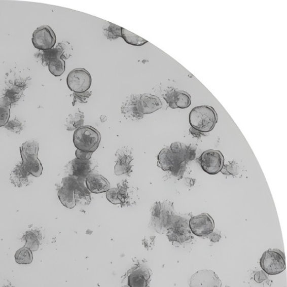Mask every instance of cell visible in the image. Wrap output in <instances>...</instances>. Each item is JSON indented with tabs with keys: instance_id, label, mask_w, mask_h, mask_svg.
<instances>
[{
	"instance_id": "1",
	"label": "cell",
	"mask_w": 287,
	"mask_h": 287,
	"mask_svg": "<svg viewBox=\"0 0 287 287\" xmlns=\"http://www.w3.org/2000/svg\"><path fill=\"white\" fill-rule=\"evenodd\" d=\"M218 115L213 108L209 105H200L191 111L189 123L193 128L200 132H209L214 128Z\"/></svg>"
},
{
	"instance_id": "2",
	"label": "cell",
	"mask_w": 287,
	"mask_h": 287,
	"mask_svg": "<svg viewBox=\"0 0 287 287\" xmlns=\"http://www.w3.org/2000/svg\"><path fill=\"white\" fill-rule=\"evenodd\" d=\"M100 132L91 126H83L74 132L73 142L77 150L93 153L99 146Z\"/></svg>"
},
{
	"instance_id": "3",
	"label": "cell",
	"mask_w": 287,
	"mask_h": 287,
	"mask_svg": "<svg viewBox=\"0 0 287 287\" xmlns=\"http://www.w3.org/2000/svg\"><path fill=\"white\" fill-rule=\"evenodd\" d=\"M260 265L268 275L279 274L286 268L285 255L278 249H269L263 253Z\"/></svg>"
},
{
	"instance_id": "4",
	"label": "cell",
	"mask_w": 287,
	"mask_h": 287,
	"mask_svg": "<svg viewBox=\"0 0 287 287\" xmlns=\"http://www.w3.org/2000/svg\"><path fill=\"white\" fill-rule=\"evenodd\" d=\"M83 181L75 177L67 176L62 180L58 189V197L63 206L73 209L77 205L75 191L79 184Z\"/></svg>"
},
{
	"instance_id": "5",
	"label": "cell",
	"mask_w": 287,
	"mask_h": 287,
	"mask_svg": "<svg viewBox=\"0 0 287 287\" xmlns=\"http://www.w3.org/2000/svg\"><path fill=\"white\" fill-rule=\"evenodd\" d=\"M92 83L91 75L83 68L74 69L67 77V86L74 93L87 92L91 87Z\"/></svg>"
},
{
	"instance_id": "6",
	"label": "cell",
	"mask_w": 287,
	"mask_h": 287,
	"mask_svg": "<svg viewBox=\"0 0 287 287\" xmlns=\"http://www.w3.org/2000/svg\"><path fill=\"white\" fill-rule=\"evenodd\" d=\"M200 162L203 171L211 175L219 173L224 166V157L219 151L210 150L204 152Z\"/></svg>"
},
{
	"instance_id": "7",
	"label": "cell",
	"mask_w": 287,
	"mask_h": 287,
	"mask_svg": "<svg viewBox=\"0 0 287 287\" xmlns=\"http://www.w3.org/2000/svg\"><path fill=\"white\" fill-rule=\"evenodd\" d=\"M32 43L36 49L46 51L53 49L56 43L54 31L49 25H42L33 32Z\"/></svg>"
},
{
	"instance_id": "8",
	"label": "cell",
	"mask_w": 287,
	"mask_h": 287,
	"mask_svg": "<svg viewBox=\"0 0 287 287\" xmlns=\"http://www.w3.org/2000/svg\"><path fill=\"white\" fill-rule=\"evenodd\" d=\"M190 230L198 237H206L214 231L213 219L207 213H202L191 218L189 221Z\"/></svg>"
},
{
	"instance_id": "9",
	"label": "cell",
	"mask_w": 287,
	"mask_h": 287,
	"mask_svg": "<svg viewBox=\"0 0 287 287\" xmlns=\"http://www.w3.org/2000/svg\"><path fill=\"white\" fill-rule=\"evenodd\" d=\"M190 287H222L219 276L211 270H201L194 274L190 280Z\"/></svg>"
},
{
	"instance_id": "10",
	"label": "cell",
	"mask_w": 287,
	"mask_h": 287,
	"mask_svg": "<svg viewBox=\"0 0 287 287\" xmlns=\"http://www.w3.org/2000/svg\"><path fill=\"white\" fill-rule=\"evenodd\" d=\"M93 165L90 160H82L78 158L69 162L65 166V172L68 176L80 180L86 179L92 173Z\"/></svg>"
},
{
	"instance_id": "11",
	"label": "cell",
	"mask_w": 287,
	"mask_h": 287,
	"mask_svg": "<svg viewBox=\"0 0 287 287\" xmlns=\"http://www.w3.org/2000/svg\"><path fill=\"white\" fill-rule=\"evenodd\" d=\"M115 156L116 164L114 172L117 176L126 174L130 176L132 172V165L131 164L133 161V156L130 149L127 147H122L117 151Z\"/></svg>"
},
{
	"instance_id": "12",
	"label": "cell",
	"mask_w": 287,
	"mask_h": 287,
	"mask_svg": "<svg viewBox=\"0 0 287 287\" xmlns=\"http://www.w3.org/2000/svg\"><path fill=\"white\" fill-rule=\"evenodd\" d=\"M140 95H131L122 104L121 113L127 120L136 121L143 119L144 114L140 104Z\"/></svg>"
},
{
	"instance_id": "13",
	"label": "cell",
	"mask_w": 287,
	"mask_h": 287,
	"mask_svg": "<svg viewBox=\"0 0 287 287\" xmlns=\"http://www.w3.org/2000/svg\"><path fill=\"white\" fill-rule=\"evenodd\" d=\"M150 270L145 267L137 266L128 271L127 284L129 287H146L151 278Z\"/></svg>"
},
{
	"instance_id": "14",
	"label": "cell",
	"mask_w": 287,
	"mask_h": 287,
	"mask_svg": "<svg viewBox=\"0 0 287 287\" xmlns=\"http://www.w3.org/2000/svg\"><path fill=\"white\" fill-rule=\"evenodd\" d=\"M85 180L87 188L90 193H103L110 189V183L102 175L91 173Z\"/></svg>"
},
{
	"instance_id": "15",
	"label": "cell",
	"mask_w": 287,
	"mask_h": 287,
	"mask_svg": "<svg viewBox=\"0 0 287 287\" xmlns=\"http://www.w3.org/2000/svg\"><path fill=\"white\" fill-rule=\"evenodd\" d=\"M31 175L25 169L22 162L18 163L10 174V181L15 187H27L31 182Z\"/></svg>"
},
{
	"instance_id": "16",
	"label": "cell",
	"mask_w": 287,
	"mask_h": 287,
	"mask_svg": "<svg viewBox=\"0 0 287 287\" xmlns=\"http://www.w3.org/2000/svg\"><path fill=\"white\" fill-rule=\"evenodd\" d=\"M170 241L184 242L192 238L191 232L187 227H183L178 222H171L167 235Z\"/></svg>"
},
{
	"instance_id": "17",
	"label": "cell",
	"mask_w": 287,
	"mask_h": 287,
	"mask_svg": "<svg viewBox=\"0 0 287 287\" xmlns=\"http://www.w3.org/2000/svg\"><path fill=\"white\" fill-rule=\"evenodd\" d=\"M117 189L121 206H130L135 203V191L126 180H122L118 184Z\"/></svg>"
},
{
	"instance_id": "18",
	"label": "cell",
	"mask_w": 287,
	"mask_h": 287,
	"mask_svg": "<svg viewBox=\"0 0 287 287\" xmlns=\"http://www.w3.org/2000/svg\"><path fill=\"white\" fill-rule=\"evenodd\" d=\"M140 104L144 115L155 113L163 106L160 99L150 94H140Z\"/></svg>"
},
{
	"instance_id": "19",
	"label": "cell",
	"mask_w": 287,
	"mask_h": 287,
	"mask_svg": "<svg viewBox=\"0 0 287 287\" xmlns=\"http://www.w3.org/2000/svg\"><path fill=\"white\" fill-rule=\"evenodd\" d=\"M22 163L25 169L31 176L39 177L43 172V166L38 158V156L21 155Z\"/></svg>"
},
{
	"instance_id": "20",
	"label": "cell",
	"mask_w": 287,
	"mask_h": 287,
	"mask_svg": "<svg viewBox=\"0 0 287 287\" xmlns=\"http://www.w3.org/2000/svg\"><path fill=\"white\" fill-rule=\"evenodd\" d=\"M22 240L25 241L24 247L28 248L31 252H36L38 250L43 237L40 230L34 229L25 232Z\"/></svg>"
},
{
	"instance_id": "21",
	"label": "cell",
	"mask_w": 287,
	"mask_h": 287,
	"mask_svg": "<svg viewBox=\"0 0 287 287\" xmlns=\"http://www.w3.org/2000/svg\"><path fill=\"white\" fill-rule=\"evenodd\" d=\"M172 153L169 148H165L159 153L158 166L163 171H170L172 167Z\"/></svg>"
},
{
	"instance_id": "22",
	"label": "cell",
	"mask_w": 287,
	"mask_h": 287,
	"mask_svg": "<svg viewBox=\"0 0 287 287\" xmlns=\"http://www.w3.org/2000/svg\"><path fill=\"white\" fill-rule=\"evenodd\" d=\"M75 197L77 204L88 205L91 202V197L89 190L85 187L82 181L76 189Z\"/></svg>"
},
{
	"instance_id": "23",
	"label": "cell",
	"mask_w": 287,
	"mask_h": 287,
	"mask_svg": "<svg viewBox=\"0 0 287 287\" xmlns=\"http://www.w3.org/2000/svg\"><path fill=\"white\" fill-rule=\"evenodd\" d=\"M84 115L82 112L69 115L66 120V129L68 131L76 130L83 126Z\"/></svg>"
},
{
	"instance_id": "24",
	"label": "cell",
	"mask_w": 287,
	"mask_h": 287,
	"mask_svg": "<svg viewBox=\"0 0 287 287\" xmlns=\"http://www.w3.org/2000/svg\"><path fill=\"white\" fill-rule=\"evenodd\" d=\"M32 252L27 247L20 248L15 254L16 263L20 265H29L33 262Z\"/></svg>"
},
{
	"instance_id": "25",
	"label": "cell",
	"mask_w": 287,
	"mask_h": 287,
	"mask_svg": "<svg viewBox=\"0 0 287 287\" xmlns=\"http://www.w3.org/2000/svg\"><path fill=\"white\" fill-rule=\"evenodd\" d=\"M121 37L127 44L135 46H141L148 43V41L141 38L131 31L122 28Z\"/></svg>"
},
{
	"instance_id": "26",
	"label": "cell",
	"mask_w": 287,
	"mask_h": 287,
	"mask_svg": "<svg viewBox=\"0 0 287 287\" xmlns=\"http://www.w3.org/2000/svg\"><path fill=\"white\" fill-rule=\"evenodd\" d=\"M191 97L189 93L183 91V90L176 91L174 95V103L177 109L188 108L191 105Z\"/></svg>"
},
{
	"instance_id": "27",
	"label": "cell",
	"mask_w": 287,
	"mask_h": 287,
	"mask_svg": "<svg viewBox=\"0 0 287 287\" xmlns=\"http://www.w3.org/2000/svg\"><path fill=\"white\" fill-rule=\"evenodd\" d=\"M63 54L62 48L59 46H58L55 49L43 51L42 64L45 66L49 65L50 62L52 60L57 58H62Z\"/></svg>"
},
{
	"instance_id": "28",
	"label": "cell",
	"mask_w": 287,
	"mask_h": 287,
	"mask_svg": "<svg viewBox=\"0 0 287 287\" xmlns=\"http://www.w3.org/2000/svg\"><path fill=\"white\" fill-rule=\"evenodd\" d=\"M39 143L32 140L26 141L20 147V155H39Z\"/></svg>"
},
{
	"instance_id": "29",
	"label": "cell",
	"mask_w": 287,
	"mask_h": 287,
	"mask_svg": "<svg viewBox=\"0 0 287 287\" xmlns=\"http://www.w3.org/2000/svg\"><path fill=\"white\" fill-rule=\"evenodd\" d=\"M49 70L55 77H60L65 70V62L62 58H55L49 63Z\"/></svg>"
},
{
	"instance_id": "30",
	"label": "cell",
	"mask_w": 287,
	"mask_h": 287,
	"mask_svg": "<svg viewBox=\"0 0 287 287\" xmlns=\"http://www.w3.org/2000/svg\"><path fill=\"white\" fill-rule=\"evenodd\" d=\"M103 29L104 35L110 40H115L122 36V28L120 26L109 23Z\"/></svg>"
},
{
	"instance_id": "31",
	"label": "cell",
	"mask_w": 287,
	"mask_h": 287,
	"mask_svg": "<svg viewBox=\"0 0 287 287\" xmlns=\"http://www.w3.org/2000/svg\"><path fill=\"white\" fill-rule=\"evenodd\" d=\"M254 282L257 283L256 286L258 284L260 285V286L266 287L270 286L271 284L270 283V281L268 279L267 276L266 275L263 271H258V272H255L253 276V278Z\"/></svg>"
},
{
	"instance_id": "32",
	"label": "cell",
	"mask_w": 287,
	"mask_h": 287,
	"mask_svg": "<svg viewBox=\"0 0 287 287\" xmlns=\"http://www.w3.org/2000/svg\"><path fill=\"white\" fill-rule=\"evenodd\" d=\"M5 127L9 131L17 133V134H19L23 129L22 122H20L17 119L10 121L8 122V124L5 126Z\"/></svg>"
},
{
	"instance_id": "33",
	"label": "cell",
	"mask_w": 287,
	"mask_h": 287,
	"mask_svg": "<svg viewBox=\"0 0 287 287\" xmlns=\"http://www.w3.org/2000/svg\"><path fill=\"white\" fill-rule=\"evenodd\" d=\"M106 198L113 204L121 205V201L118 197V189H110L106 193Z\"/></svg>"
},
{
	"instance_id": "34",
	"label": "cell",
	"mask_w": 287,
	"mask_h": 287,
	"mask_svg": "<svg viewBox=\"0 0 287 287\" xmlns=\"http://www.w3.org/2000/svg\"><path fill=\"white\" fill-rule=\"evenodd\" d=\"M91 93L86 92L83 93H74L73 105L77 102L85 103L88 102V100L91 96Z\"/></svg>"
},
{
	"instance_id": "35",
	"label": "cell",
	"mask_w": 287,
	"mask_h": 287,
	"mask_svg": "<svg viewBox=\"0 0 287 287\" xmlns=\"http://www.w3.org/2000/svg\"><path fill=\"white\" fill-rule=\"evenodd\" d=\"M10 116V109L0 106V127L5 126L8 124Z\"/></svg>"
},
{
	"instance_id": "36",
	"label": "cell",
	"mask_w": 287,
	"mask_h": 287,
	"mask_svg": "<svg viewBox=\"0 0 287 287\" xmlns=\"http://www.w3.org/2000/svg\"><path fill=\"white\" fill-rule=\"evenodd\" d=\"M176 90L173 88L172 90H169V91H168L163 96L164 99L166 100V102L168 104L169 107L172 109H177L174 103V95L175 93H176Z\"/></svg>"
},
{
	"instance_id": "37",
	"label": "cell",
	"mask_w": 287,
	"mask_h": 287,
	"mask_svg": "<svg viewBox=\"0 0 287 287\" xmlns=\"http://www.w3.org/2000/svg\"><path fill=\"white\" fill-rule=\"evenodd\" d=\"M92 155L93 153L83 152L78 150L76 152L77 158L82 159V160H90L92 158Z\"/></svg>"
},
{
	"instance_id": "38",
	"label": "cell",
	"mask_w": 287,
	"mask_h": 287,
	"mask_svg": "<svg viewBox=\"0 0 287 287\" xmlns=\"http://www.w3.org/2000/svg\"><path fill=\"white\" fill-rule=\"evenodd\" d=\"M170 150L173 154H178L183 151L182 145L178 142H173L172 144Z\"/></svg>"
},
{
	"instance_id": "39",
	"label": "cell",
	"mask_w": 287,
	"mask_h": 287,
	"mask_svg": "<svg viewBox=\"0 0 287 287\" xmlns=\"http://www.w3.org/2000/svg\"><path fill=\"white\" fill-rule=\"evenodd\" d=\"M12 103L11 100L7 96L0 98V106H2V107H6L10 109Z\"/></svg>"
},
{
	"instance_id": "40",
	"label": "cell",
	"mask_w": 287,
	"mask_h": 287,
	"mask_svg": "<svg viewBox=\"0 0 287 287\" xmlns=\"http://www.w3.org/2000/svg\"><path fill=\"white\" fill-rule=\"evenodd\" d=\"M207 237L210 239V240L212 242H219L220 240L221 236L219 234L214 233L212 232Z\"/></svg>"
},
{
	"instance_id": "41",
	"label": "cell",
	"mask_w": 287,
	"mask_h": 287,
	"mask_svg": "<svg viewBox=\"0 0 287 287\" xmlns=\"http://www.w3.org/2000/svg\"><path fill=\"white\" fill-rule=\"evenodd\" d=\"M190 132L191 134H192L194 137H200L201 135V133L200 131L193 128V127H191Z\"/></svg>"
},
{
	"instance_id": "42",
	"label": "cell",
	"mask_w": 287,
	"mask_h": 287,
	"mask_svg": "<svg viewBox=\"0 0 287 287\" xmlns=\"http://www.w3.org/2000/svg\"><path fill=\"white\" fill-rule=\"evenodd\" d=\"M100 119L101 122H104L105 121H107V116L102 115L100 117Z\"/></svg>"
},
{
	"instance_id": "43",
	"label": "cell",
	"mask_w": 287,
	"mask_h": 287,
	"mask_svg": "<svg viewBox=\"0 0 287 287\" xmlns=\"http://www.w3.org/2000/svg\"><path fill=\"white\" fill-rule=\"evenodd\" d=\"M0 287H13V286H12L11 284H8V285H3V286H1Z\"/></svg>"
},
{
	"instance_id": "44",
	"label": "cell",
	"mask_w": 287,
	"mask_h": 287,
	"mask_svg": "<svg viewBox=\"0 0 287 287\" xmlns=\"http://www.w3.org/2000/svg\"><path fill=\"white\" fill-rule=\"evenodd\" d=\"M122 287H129L128 285L127 286H122Z\"/></svg>"
},
{
	"instance_id": "45",
	"label": "cell",
	"mask_w": 287,
	"mask_h": 287,
	"mask_svg": "<svg viewBox=\"0 0 287 287\" xmlns=\"http://www.w3.org/2000/svg\"><path fill=\"white\" fill-rule=\"evenodd\" d=\"M146 287H150V286H149V285H147V286Z\"/></svg>"
}]
</instances>
